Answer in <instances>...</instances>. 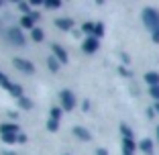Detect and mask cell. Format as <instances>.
I'll return each mask as SVG.
<instances>
[{"mask_svg":"<svg viewBox=\"0 0 159 155\" xmlns=\"http://www.w3.org/2000/svg\"><path fill=\"white\" fill-rule=\"evenodd\" d=\"M143 23H145L147 29H151V33H153L155 29H159V10L145 8L143 10Z\"/></svg>","mask_w":159,"mask_h":155,"instance_id":"cell-1","label":"cell"},{"mask_svg":"<svg viewBox=\"0 0 159 155\" xmlns=\"http://www.w3.org/2000/svg\"><path fill=\"white\" fill-rule=\"evenodd\" d=\"M6 37H8V41L12 43V45H19V47H25V43H27V39H25L23 31H20L19 27H10L8 31H6Z\"/></svg>","mask_w":159,"mask_h":155,"instance_id":"cell-2","label":"cell"},{"mask_svg":"<svg viewBox=\"0 0 159 155\" xmlns=\"http://www.w3.org/2000/svg\"><path fill=\"white\" fill-rule=\"evenodd\" d=\"M59 98H61V108H63V110L71 112V110L75 108V96H74V92H70V90H61Z\"/></svg>","mask_w":159,"mask_h":155,"instance_id":"cell-3","label":"cell"},{"mask_svg":"<svg viewBox=\"0 0 159 155\" xmlns=\"http://www.w3.org/2000/svg\"><path fill=\"white\" fill-rule=\"evenodd\" d=\"M12 63H14V67H16L19 71H23V74H33V71H35V66L29 59H20V57H16Z\"/></svg>","mask_w":159,"mask_h":155,"instance_id":"cell-4","label":"cell"},{"mask_svg":"<svg viewBox=\"0 0 159 155\" xmlns=\"http://www.w3.org/2000/svg\"><path fill=\"white\" fill-rule=\"evenodd\" d=\"M98 47H100V41L96 37H86L84 45H82V49H84L86 53H96V51H98Z\"/></svg>","mask_w":159,"mask_h":155,"instance_id":"cell-5","label":"cell"},{"mask_svg":"<svg viewBox=\"0 0 159 155\" xmlns=\"http://www.w3.org/2000/svg\"><path fill=\"white\" fill-rule=\"evenodd\" d=\"M51 49H53V55L57 57L59 63H67V53H66V49L61 47V45H51Z\"/></svg>","mask_w":159,"mask_h":155,"instance_id":"cell-6","label":"cell"},{"mask_svg":"<svg viewBox=\"0 0 159 155\" xmlns=\"http://www.w3.org/2000/svg\"><path fill=\"white\" fill-rule=\"evenodd\" d=\"M6 133L19 135V125H14V122H2L0 125V135H6Z\"/></svg>","mask_w":159,"mask_h":155,"instance_id":"cell-7","label":"cell"},{"mask_svg":"<svg viewBox=\"0 0 159 155\" xmlns=\"http://www.w3.org/2000/svg\"><path fill=\"white\" fill-rule=\"evenodd\" d=\"M135 149H137V145H135L133 139H122V153L125 155H133Z\"/></svg>","mask_w":159,"mask_h":155,"instance_id":"cell-8","label":"cell"},{"mask_svg":"<svg viewBox=\"0 0 159 155\" xmlns=\"http://www.w3.org/2000/svg\"><path fill=\"white\" fill-rule=\"evenodd\" d=\"M71 131H74V135L78 137V139H82V141H90V139H92V135H90V131H86L84 127H74Z\"/></svg>","mask_w":159,"mask_h":155,"instance_id":"cell-9","label":"cell"},{"mask_svg":"<svg viewBox=\"0 0 159 155\" xmlns=\"http://www.w3.org/2000/svg\"><path fill=\"white\" fill-rule=\"evenodd\" d=\"M55 25H57V29H61V31H71V29H74V21L71 19H57Z\"/></svg>","mask_w":159,"mask_h":155,"instance_id":"cell-10","label":"cell"},{"mask_svg":"<svg viewBox=\"0 0 159 155\" xmlns=\"http://www.w3.org/2000/svg\"><path fill=\"white\" fill-rule=\"evenodd\" d=\"M145 82L149 84V88L159 86V74H157V71H149V74H145Z\"/></svg>","mask_w":159,"mask_h":155,"instance_id":"cell-11","label":"cell"},{"mask_svg":"<svg viewBox=\"0 0 159 155\" xmlns=\"http://www.w3.org/2000/svg\"><path fill=\"white\" fill-rule=\"evenodd\" d=\"M139 149L143 151V153L151 155V153H153V141H151V139H143V141L139 143Z\"/></svg>","mask_w":159,"mask_h":155,"instance_id":"cell-12","label":"cell"},{"mask_svg":"<svg viewBox=\"0 0 159 155\" xmlns=\"http://www.w3.org/2000/svg\"><path fill=\"white\" fill-rule=\"evenodd\" d=\"M59 66H61V63L57 61V57H55V55H49V57H47V67H49V70H51L53 74H55V71L59 70Z\"/></svg>","mask_w":159,"mask_h":155,"instance_id":"cell-13","label":"cell"},{"mask_svg":"<svg viewBox=\"0 0 159 155\" xmlns=\"http://www.w3.org/2000/svg\"><path fill=\"white\" fill-rule=\"evenodd\" d=\"M16 102H19V106L23 108V110H31V108H33V100L27 98V96H20Z\"/></svg>","mask_w":159,"mask_h":155,"instance_id":"cell-14","label":"cell"},{"mask_svg":"<svg viewBox=\"0 0 159 155\" xmlns=\"http://www.w3.org/2000/svg\"><path fill=\"white\" fill-rule=\"evenodd\" d=\"M31 39H33V41H37V43H41L43 39H45V33H43L39 27H35L33 31H31Z\"/></svg>","mask_w":159,"mask_h":155,"instance_id":"cell-15","label":"cell"},{"mask_svg":"<svg viewBox=\"0 0 159 155\" xmlns=\"http://www.w3.org/2000/svg\"><path fill=\"white\" fill-rule=\"evenodd\" d=\"M0 86H2V88H4V90H8V92H10V90H12V82H10L8 80V75H4V74H2V71H0Z\"/></svg>","mask_w":159,"mask_h":155,"instance_id":"cell-16","label":"cell"},{"mask_svg":"<svg viewBox=\"0 0 159 155\" xmlns=\"http://www.w3.org/2000/svg\"><path fill=\"white\" fill-rule=\"evenodd\" d=\"M20 27H23V29H31V31H33V29H35V21L31 19V16H23V19H20Z\"/></svg>","mask_w":159,"mask_h":155,"instance_id":"cell-17","label":"cell"},{"mask_svg":"<svg viewBox=\"0 0 159 155\" xmlns=\"http://www.w3.org/2000/svg\"><path fill=\"white\" fill-rule=\"evenodd\" d=\"M49 114H51V118H53V121H59V118H61V114H63V108L53 106L51 110H49Z\"/></svg>","mask_w":159,"mask_h":155,"instance_id":"cell-18","label":"cell"},{"mask_svg":"<svg viewBox=\"0 0 159 155\" xmlns=\"http://www.w3.org/2000/svg\"><path fill=\"white\" fill-rule=\"evenodd\" d=\"M4 143H19V135H12V133H6V135H0Z\"/></svg>","mask_w":159,"mask_h":155,"instance_id":"cell-19","label":"cell"},{"mask_svg":"<svg viewBox=\"0 0 159 155\" xmlns=\"http://www.w3.org/2000/svg\"><path fill=\"white\" fill-rule=\"evenodd\" d=\"M102 35H104V25H102V23H96V27H94V35H92V37L100 39Z\"/></svg>","mask_w":159,"mask_h":155,"instance_id":"cell-20","label":"cell"},{"mask_svg":"<svg viewBox=\"0 0 159 155\" xmlns=\"http://www.w3.org/2000/svg\"><path fill=\"white\" fill-rule=\"evenodd\" d=\"M94 27H96L94 23H84V25H82V31H84L86 35H90V37H92V35H94Z\"/></svg>","mask_w":159,"mask_h":155,"instance_id":"cell-21","label":"cell"},{"mask_svg":"<svg viewBox=\"0 0 159 155\" xmlns=\"http://www.w3.org/2000/svg\"><path fill=\"white\" fill-rule=\"evenodd\" d=\"M57 129H59V121H53V118H49V121H47V131L55 133Z\"/></svg>","mask_w":159,"mask_h":155,"instance_id":"cell-22","label":"cell"},{"mask_svg":"<svg viewBox=\"0 0 159 155\" xmlns=\"http://www.w3.org/2000/svg\"><path fill=\"white\" fill-rule=\"evenodd\" d=\"M19 8H20V12H25V16H29V14L33 12V10H31V4H29V2H19Z\"/></svg>","mask_w":159,"mask_h":155,"instance_id":"cell-23","label":"cell"},{"mask_svg":"<svg viewBox=\"0 0 159 155\" xmlns=\"http://www.w3.org/2000/svg\"><path fill=\"white\" fill-rule=\"evenodd\" d=\"M120 133H122V137H125V139H133V131L126 127V125H120Z\"/></svg>","mask_w":159,"mask_h":155,"instance_id":"cell-24","label":"cell"},{"mask_svg":"<svg viewBox=\"0 0 159 155\" xmlns=\"http://www.w3.org/2000/svg\"><path fill=\"white\" fill-rule=\"evenodd\" d=\"M45 6L55 10V8H59V6H61V2H59V0H45Z\"/></svg>","mask_w":159,"mask_h":155,"instance_id":"cell-25","label":"cell"},{"mask_svg":"<svg viewBox=\"0 0 159 155\" xmlns=\"http://www.w3.org/2000/svg\"><path fill=\"white\" fill-rule=\"evenodd\" d=\"M10 92H12V94L16 96V100H19L20 96H23V88H20L19 84H14V86H12V90H10Z\"/></svg>","mask_w":159,"mask_h":155,"instance_id":"cell-26","label":"cell"},{"mask_svg":"<svg viewBox=\"0 0 159 155\" xmlns=\"http://www.w3.org/2000/svg\"><path fill=\"white\" fill-rule=\"evenodd\" d=\"M149 94H151V98H155L159 102V86H153V88H149Z\"/></svg>","mask_w":159,"mask_h":155,"instance_id":"cell-27","label":"cell"},{"mask_svg":"<svg viewBox=\"0 0 159 155\" xmlns=\"http://www.w3.org/2000/svg\"><path fill=\"white\" fill-rule=\"evenodd\" d=\"M151 37H153V41H155V43H159V29H155Z\"/></svg>","mask_w":159,"mask_h":155,"instance_id":"cell-28","label":"cell"},{"mask_svg":"<svg viewBox=\"0 0 159 155\" xmlns=\"http://www.w3.org/2000/svg\"><path fill=\"white\" fill-rule=\"evenodd\" d=\"M29 16H31V19H33V21H39V16H41V14H39V12H35V10H33V12L29 14Z\"/></svg>","mask_w":159,"mask_h":155,"instance_id":"cell-29","label":"cell"},{"mask_svg":"<svg viewBox=\"0 0 159 155\" xmlns=\"http://www.w3.org/2000/svg\"><path fill=\"white\" fill-rule=\"evenodd\" d=\"M19 143H27V135H23V133H19Z\"/></svg>","mask_w":159,"mask_h":155,"instance_id":"cell-30","label":"cell"},{"mask_svg":"<svg viewBox=\"0 0 159 155\" xmlns=\"http://www.w3.org/2000/svg\"><path fill=\"white\" fill-rule=\"evenodd\" d=\"M96 155H108V151H106V149H102V147H100V149H96Z\"/></svg>","mask_w":159,"mask_h":155,"instance_id":"cell-31","label":"cell"},{"mask_svg":"<svg viewBox=\"0 0 159 155\" xmlns=\"http://www.w3.org/2000/svg\"><path fill=\"white\" fill-rule=\"evenodd\" d=\"M82 108H84V112H86V110L90 108V102H88V100H84V104H82Z\"/></svg>","mask_w":159,"mask_h":155,"instance_id":"cell-32","label":"cell"},{"mask_svg":"<svg viewBox=\"0 0 159 155\" xmlns=\"http://www.w3.org/2000/svg\"><path fill=\"white\" fill-rule=\"evenodd\" d=\"M155 112H157V114H159V102H157V104H155Z\"/></svg>","mask_w":159,"mask_h":155,"instance_id":"cell-33","label":"cell"},{"mask_svg":"<svg viewBox=\"0 0 159 155\" xmlns=\"http://www.w3.org/2000/svg\"><path fill=\"white\" fill-rule=\"evenodd\" d=\"M4 155H14V153H12V151H6V153H4Z\"/></svg>","mask_w":159,"mask_h":155,"instance_id":"cell-34","label":"cell"},{"mask_svg":"<svg viewBox=\"0 0 159 155\" xmlns=\"http://www.w3.org/2000/svg\"><path fill=\"white\" fill-rule=\"evenodd\" d=\"M157 141H159V127H157Z\"/></svg>","mask_w":159,"mask_h":155,"instance_id":"cell-35","label":"cell"},{"mask_svg":"<svg viewBox=\"0 0 159 155\" xmlns=\"http://www.w3.org/2000/svg\"><path fill=\"white\" fill-rule=\"evenodd\" d=\"M0 6H4V2H2V0H0Z\"/></svg>","mask_w":159,"mask_h":155,"instance_id":"cell-36","label":"cell"}]
</instances>
